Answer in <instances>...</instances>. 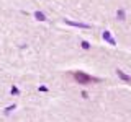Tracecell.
Returning a JSON list of instances; mask_svg holds the SVG:
<instances>
[{"label":"cell","mask_w":131,"mask_h":122,"mask_svg":"<svg viewBox=\"0 0 131 122\" xmlns=\"http://www.w3.org/2000/svg\"><path fill=\"white\" fill-rule=\"evenodd\" d=\"M12 95H20V90H18L16 86H13V88H12Z\"/></svg>","instance_id":"ba28073f"},{"label":"cell","mask_w":131,"mask_h":122,"mask_svg":"<svg viewBox=\"0 0 131 122\" xmlns=\"http://www.w3.org/2000/svg\"><path fill=\"white\" fill-rule=\"evenodd\" d=\"M67 25H71V26H79V28H90L88 25H84V23H75V21H71V20H64Z\"/></svg>","instance_id":"277c9868"},{"label":"cell","mask_w":131,"mask_h":122,"mask_svg":"<svg viewBox=\"0 0 131 122\" xmlns=\"http://www.w3.org/2000/svg\"><path fill=\"white\" fill-rule=\"evenodd\" d=\"M116 73H118V77H120L123 81H128V83H131V77H128V75H126L123 70H116Z\"/></svg>","instance_id":"3957f363"},{"label":"cell","mask_w":131,"mask_h":122,"mask_svg":"<svg viewBox=\"0 0 131 122\" xmlns=\"http://www.w3.org/2000/svg\"><path fill=\"white\" fill-rule=\"evenodd\" d=\"M116 18L120 21H125V20H126V15H125V10H123V8H120L116 12Z\"/></svg>","instance_id":"5b68a950"},{"label":"cell","mask_w":131,"mask_h":122,"mask_svg":"<svg viewBox=\"0 0 131 122\" xmlns=\"http://www.w3.org/2000/svg\"><path fill=\"white\" fill-rule=\"evenodd\" d=\"M80 46H82V49H85V51L90 49V42H87V41H82V42H80Z\"/></svg>","instance_id":"52a82bcc"},{"label":"cell","mask_w":131,"mask_h":122,"mask_svg":"<svg viewBox=\"0 0 131 122\" xmlns=\"http://www.w3.org/2000/svg\"><path fill=\"white\" fill-rule=\"evenodd\" d=\"M39 91H48V86H44V85L43 86H39Z\"/></svg>","instance_id":"9c48e42d"},{"label":"cell","mask_w":131,"mask_h":122,"mask_svg":"<svg viewBox=\"0 0 131 122\" xmlns=\"http://www.w3.org/2000/svg\"><path fill=\"white\" fill-rule=\"evenodd\" d=\"M34 18H36L38 21H46V16H44V13H41V12H36V13H34Z\"/></svg>","instance_id":"8992f818"},{"label":"cell","mask_w":131,"mask_h":122,"mask_svg":"<svg viewBox=\"0 0 131 122\" xmlns=\"http://www.w3.org/2000/svg\"><path fill=\"white\" fill-rule=\"evenodd\" d=\"M103 39L107 41L110 46H116V41L112 38V33H110V31H105V33H103Z\"/></svg>","instance_id":"7a4b0ae2"},{"label":"cell","mask_w":131,"mask_h":122,"mask_svg":"<svg viewBox=\"0 0 131 122\" xmlns=\"http://www.w3.org/2000/svg\"><path fill=\"white\" fill-rule=\"evenodd\" d=\"M74 78L79 81V83H90V81H95V78L88 77L87 73H84V72H75V73H74Z\"/></svg>","instance_id":"6da1fadb"}]
</instances>
